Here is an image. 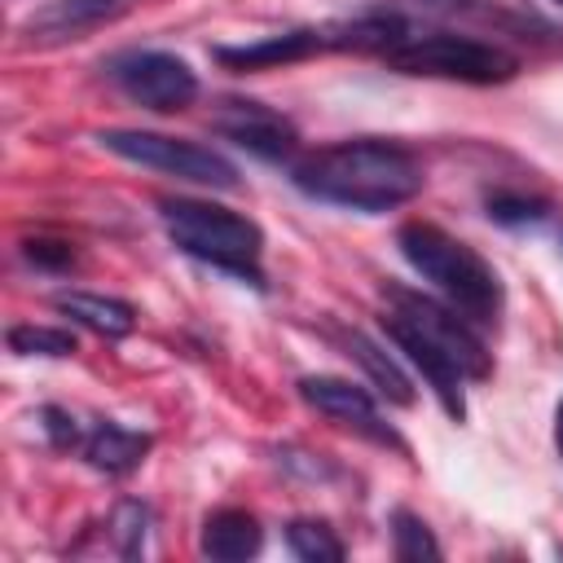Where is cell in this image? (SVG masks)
<instances>
[{"label": "cell", "mask_w": 563, "mask_h": 563, "mask_svg": "<svg viewBox=\"0 0 563 563\" xmlns=\"http://www.w3.org/2000/svg\"><path fill=\"white\" fill-rule=\"evenodd\" d=\"M97 141L110 154L128 158V163L154 167V172L189 180V185H211V189H233L238 185V167L224 154H216L211 145H198V141H180V136H163V132H141V128H110Z\"/></svg>", "instance_id": "cell-6"}, {"label": "cell", "mask_w": 563, "mask_h": 563, "mask_svg": "<svg viewBox=\"0 0 563 563\" xmlns=\"http://www.w3.org/2000/svg\"><path fill=\"white\" fill-rule=\"evenodd\" d=\"M264 532H260V519L251 510H216L207 515L202 523V554L207 559H220V563H238V559H251L260 550Z\"/></svg>", "instance_id": "cell-13"}, {"label": "cell", "mask_w": 563, "mask_h": 563, "mask_svg": "<svg viewBox=\"0 0 563 563\" xmlns=\"http://www.w3.org/2000/svg\"><path fill=\"white\" fill-rule=\"evenodd\" d=\"M488 216L497 224H537L545 216V202L528 198V194H493L488 198Z\"/></svg>", "instance_id": "cell-19"}, {"label": "cell", "mask_w": 563, "mask_h": 563, "mask_svg": "<svg viewBox=\"0 0 563 563\" xmlns=\"http://www.w3.org/2000/svg\"><path fill=\"white\" fill-rule=\"evenodd\" d=\"M123 13V0H48L26 18V35L31 40H79L84 31L110 22Z\"/></svg>", "instance_id": "cell-10"}, {"label": "cell", "mask_w": 563, "mask_h": 563, "mask_svg": "<svg viewBox=\"0 0 563 563\" xmlns=\"http://www.w3.org/2000/svg\"><path fill=\"white\" fill-rule=\"evenodd\" d=\"M396 246L400 255L413 264L418 277H427L449 308H457L466 321H479V325H497L501 317V277L497 268L475 251L466 246L462 238L444 233L440 224L431 220H409L400 224L396 233Z\"/></svg>", "instance_id": "cell-3"}, {"label": "cell", "mask_w": 563, "mask_h": 563, "mask_svg": "<svg viewBox=\"0 0 563 563\" xmlns=\"http://www.w3.org/2000/svg\"><path fill=\"white\" fill-rule=\"evenodd\" d=\"M290 180L317 202H334V207L374 216V211H391V207L418 198L422 167L405 145L356 136V141H334V145L303 154L290 167Z\"/></svg>", "instance_id": "cell-2"}, {"label": "cell", "mask_w": 563, "mask_h": 563, "mask_svg": "<svg viewBox=\"0 0 563 563\" xmlns=\"http://www.w3.org/2000/svg\"><path fill=\"white\" fill-rule=\"evenodd\" d=\"M299 396H303L312 409H321L325 418H334L339 427H352V431H361V435H369V440H378V444H396V449H400L396 431L378 418V409H374V400H369L365 387H356V383H347V378L312 374V378L299 383Z\"/></svg>", "instance_id": "cell-8"}, {"label": "cell", "mask_w": 563, "mask_h": 563, "mask_svg": "<svg viewBox=\"0 0 563 563\" xmlns=\"http://www.w3.org/2000/svg\"><path fill=\"white\" fill-rule=\"evenodd\" d=\"M53 308H57L62 317H70V321L88 325L92 334H106V339H123V334H132V325H136L132 303H123V299H114V295L62 290V295L53 299Z\"/></svg>", "instance_id": "cell-11"}, {"label": "cell", "mask_w": 563, "mask_h": 563, "mask_svg": "<svg viewBox=\"0 0 563 563\" xmlns=\"http://www.w3.org/2000/svg\"><path fill=\"white\" fill-rule=\"evenodd\" d=\"M347 347H352V356L361 361V369L369 374V383L387 396V400H396V405H413V387H409V378L400 374V365L383 352V347H374L365 334H347Z\"/></svg>", "instance_id": "cell-15"}, {"label": "cell", "mask_w": 563, "mask_h": 563, "mask_svg": "<svg viewBox=\"0 0 563 563\" xmlns=\"http://www.w3.org/2000/svg\"><path fill=\"white\" fill-rule=\"evenodd\" d=\"M554 4H563V0H554Z\"/></svg>", "instance_id": "cell-24"}, {"label": "cell", "mask_w": 563, "mask_h": 563, "mask_svg": "<svg viewBox=\"0 0 563 563\" xmlns=\"http://www.w3.org/2000/svg\"><path fill=\"white\" fill-rule=\"evenodd\" d=\"M554 444H559V453H563V400H559V409H554Z\"/></svg>", "instance_id": "cell-22"}, {"label": "cell", "mask_w": 563, "mask_h": 563, "mask_svg": "<svg viewBox=\"0 0 563 563\" xmlns=\"http://www.w3.org/2000/svg\"><path fill=\"white\" fill-rule=\"evenodd\" d=\"M286 545L303 559V563H339L343 559V541L334 537L330 523L321 519H295L286 528Z\"/></svg>", "instance_id": "cell-16"}, {"label": "cell", "mask_w": 563, "mask_h": 563, "mask_svg": "<svg viewBox=\"0 0 563 563\" xmlns=\"http://www.w3.org/2000/svg\"><path fill=\"white\" fill-rule=\"evenodd\" d=\"M216 128H220L229 141H238L242 150H251V154H260V158H268V163L290 158L295 145H299L295 128H290L277 110H268V106H260V101H224V106L216 110Z\"/></svg>", "instance_id": "cell-9"}, {"label": "cell", "mask_w": 563, "mask_h": 563, "mask_svg": "<svg viewBox=\"0 0 563 563\" xmlns=\"http://www.w3.org/2000/svg\"><path fill=\"white\" fill-rule=\"evenodd\" d=\"M158 216L185 255H194L220 273H233L251 286H264V273H260L264 233H260V224H251L246 216H238L229 207L198 202V198H163Z\"/></svg>", "instance_id": "cell-4"}, {"label": "cell", "mask_w": 563, "mask_h": 563, "mask_svg": "<svg viewBox=\"0 0 563 563\" xmlns=\"http://www.w3.org/2000/svg\"><path fill=\"white\" fill-rule=\"evenodd\" d=\"M106 75L136 106L158 110V114L185 110L198 97V75L189 70V62L176 57V53H163V48H128V53H114L106 62Z\"/></svg>", "instance_id": "cell-7"}, {"label": "cell", "mask_w": 563, "mask_h": 563, "mask_svg": "<svg viewBox=\"0 0 563 563\" xmlns=\"http://www.w3.org/2000/svg\"><path fill=\"white\" fill-rule=\"evenodd\" d=\"M387 312H383V330L387 339L422 369V378L431 383V391L440 396V405L462 418V383H479L493 374V361L484 352V343L475 339V330L466 325V317L431 295L405 290V286H387L383 290Z\"/></svg>", "instance_id": "cell-1"}, {"label": "cell", "mask_w": 563, "mask_h": 563, "mask_svg": "<svg viewBox=\"0 0 563 563\" xmlns=\"http://www.w3.org/2000/svg\"><path fill=\"white\" fill-rule=\"evenodd\" d=\"M145 523H150V510L136 506V501H123L119 515H114V537H119V550L123 554H136L141 541H145Z\"/></svg>", "instance_id": "cell-20"}, {"label": "cell", "mask_w": 563, "mask_h": 563, "mask_svg": "<svg viewBox=\"0 0 563 563\" xmlns=\"http://www.w3.org/2000/svg\"><path fill=\"white\" fill-rule=\"evenodd\" d=\"M391 554L396 559H440V545H435V537H431V528L418 519V515H409V510H396L391 515Z\"/></svg>", "instance_id": "cell-17"}, {"label": "cell", "mask_w": 563, "mask_h": 563, "mask_svg": "<svg viewBox=\"0 0 563 563\" xmlns=\"http://www.w3.org/2000/svg\"><path fill=\"white\" fill-rule=\"evenodd\" d=\"M22 255L40 268H70L75 264V246L70 242H57V238H26L22 242Z\"/></svg>", "instance_id": "cell-21"}, {"label": "cell", "mask_w": 563, "mask_h": 563, "mask_svg": "<svg viewBox=\"0 0 563 563\" xmlns=\"http://www.w3.org/2000/svg\"><path fill=\"white\" fill-rule=\"evenodd\" d=\"M325 44V31H286V35H268L260 44H242V48H216V57L233 70H260V66H282V62H299L308 53H317Z\"/></svg>", "instance_id": "cell-14"}, {"label": "cell", "mask_w": 563, "mask_h": 563, "mask_svg": "<svg viewBox=\"0 0 563 563\" xmlns=\"http://www.w3.org/2000/svg\"><path fill=\"white\" fill-rule=\"evenodd\" d=\"M559 242H563V233H559Z\"/></svg>", "instance_id": "cell-23"}, {"label": "cell", "mask_w": 563, "mask_h": 563, "mask_svg": "<svg viewBox=\"0 0 563 563\" xmlns=\"http://www.w3.org/2000/svg\"><path fill=\"white\" fill-rule=\"evenodd\" d=\"M9 347L22 356H70L75 352V334L57 330V325H13L9 330Z\"/></svg>", "instance_id": "cell-18"}, {"label": "cell", "mask_w": 563, "mask_h": 563, "mask_svg": "<svg viewBox=\"0 0 563 563\" xmlns=\"http://www.w3.org/2000/svg\"><path fill=\"white\" fill-rule=\"evenodd\" d=\"M387 66L400 75H427V79H457V84H501L519 70V62L484 40L453 35V31H405L387 53Z\"/></svg>", "instance_id": "cell-5"}, {"label": "cell", "mask_w": 563, "mask_h": 563, "mask_svg": "<svg viewBox=\"0 0 563 563\" xmlns=\"http://www.w3.org/2000/svg\"><path fill=\"white\" fill-rule=\"evenodd\" d=\"M79 449H84V457H88L97 471H106V475H128L132 466L145 462L150 435L128 431V427H119V422H97L92 431H84Z\"/></svg>", "instance_id": "cell-12"}]
</instances>
